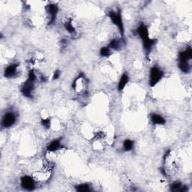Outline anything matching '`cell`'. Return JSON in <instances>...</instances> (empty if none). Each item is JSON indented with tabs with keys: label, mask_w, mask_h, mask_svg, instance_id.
<instances>
[{
	"label": "cell",
	"mask_w": 192,
	"mask_h": 192,
	"mask_svg": "<svg viewBox=\"0 0 192 192\" xmlns=\"http://www.w3.org/2000/svg\"><path fill=\"white\" fill-rule=\"evenodd\" d=\"M59 147H60V141L59 140H53V141L49 144V146H47V150L50 152H54L59 149Z\"/></svg>",
	"instance_id": "5bb4252c"
},
{
	"label": "cell",
	"mask_w": 192,
	"mask_h": 192,
	"mask_svg": "<svg viewBox=\"0 0 192 192\" xmlns=\"http://www.w3.org/2000/svg\"><path fill=\"white\" fill-rule=\"evenodd\" d=\"M100 54L102 56H108L110 55V49L107 47H102L100 50Z\"/></svg>",
	"instance_id": "ffe728a7"
},
{
	"label": "cell",
	"mask_w": 192,
	"mask_h": 192,
	"mask_svg": "<svg viewBox=\"0 0 192 192\" xmlns=\"http://www.w3.org/2000/svg\"><path fill=\"white\" fill-rule=\"evenodd\" d=\"M151 121L155 125H164L165 124V119L162 116H159L158 114H152L151 116Z\"/></svg>",
	"instance_id": "8fae6325"
},
{
	"label": "cell",
	"mask_w": 192,
	"mask_h": 192,
	"mask_svg": "<svg viewBox=\"0 0 192 192\" xmlns=\"http://www.w3.org/2000/svg\"><path fill=\"white\" fill-rule=\"evenodd\" d=\"M171 190L173 192H183L186 191V187L182 185L180 182H174L171 185Z\"/></svg>",
	"instance_id": "7c38bea8"
},
{
	"label": "cell",
	"mask_w": 192,
	"mask_h": 192,
	"mask_svg": "<svg viewBox=\"0 0 192 192\" xmlns=\"http://www.w3.org/2000/svg\"><path fill=\"white\" fill-rule=\"evenodd\" d=\"M109 17L110 18L111 21L113 22V24H115L118 27L119 30V32L121 33L122 38L124 37V24H123V21H122V16H121V13L120 12H110L109 13Z\"/></svg>",
	"instance_id": "6da1fadb"
},
{
	"label": "cell",
	"mask_w": 192,
	"mask_h": 192,
	"mask_svg": "<svg viewBox=\"0 0 192 192\" xmlns=\"http://www.w3.org/2000/svg\"><path fill=\"white\" fill-rule=\"evenodd\" d=\"M110 47L115 50H119L122 47L121 42L117 39H113L110 44Z\"/></svg>",
	"instance_id": "2e32d148"
},
{
	"label": "cell",
	"mask_w": 192,
	"mask_h": 192,
	"mask_svg": "<svg viewBox=\"0 0 192 192\" xmlns=\"http://www.w3.org/2000/svg\"><path fill=\"white\" fill-rule=\"evenodd\" d=\"M156 43V40L150 39V38H147L143 41V46L144 50H145L146 55H149V52L151 51L152 47L153 45Z\"/></svg>",
	"instance_id": "9c48e42d"
},
{
	"label": "cell",
	"mask_w": 192,
	"mask_h": 192,
	"mask_svg": "<svg viewBox=\"0 0 192 192\" xmlns=\"http://www.w3.org/2000/svg\"><path fill=\"white\" fill-rule=\"evenodd\" d=\"M34 82L30 81V80H27L26 83L23 84V87L21 89V92L23 95L27 98H32V91L34 89Z\"/></svg>",
	"instance_id": "277c9868"
},
{
	"label": "cell",
	"mask_w": 192,
	"mask_h": 192,
	"mask_svg": "<svg viewBox=\"0 0 192 192\" xmlns=\"http://www.w3.org/2000/svg\"><path fill=\"white\" fill-rule=\"evenodd\" d=\"M191 55L192 51L191 49L188 48L186 50L183 51V52L180 53V56H179V61L180 62H189L191 59Z\"/></svg>",
	"instance_id": "ba28073f"
},
{
	"label": "cell",
	"mask_w": 192,
	"mask_h": 192,
	"mask_svg": "<svg viewBox=\"0 0 192 192\" xmlns=\"http://www.w3.org/2000/svg\"><path fill=\"white\" fill-rule=\"evenodd\" d=\"M17 64H12V65H9L5 68L4 75L5 77L7 78H12L15 76L17 74Z\"/></svg>",
	"instance_id": "52a82bcc"
},
{
	"label": "cell",
	"mask_w": 192,
	"mask_h": 192,
	"mask_svg": "<svg viewBox=\"0 0 192 192\" xmlns=\"http://www.w3.org/2000/svg\"><path fill=\"white\" fill-rule=\"evenodd\" d=\"M16 122V116L14 113H7L3 116L2 121V125L4 128H9L14 125Z\"/></svg>",
	"instance_id": "3957f363"
},
{
	"label": "cell",
	"mask_w": 192,
	"mask_h": 192,
	"mask_svg": "<svg viewBox=\"0 0 192 192\" xmlns=\"http://www.w3.org/2000/svg\"><path fill=\"white\" fill-rule=\"evenodd\" d=\"M35 78H36V76H35V74L34 71L32 70L29 71L28 80H30V81H32V82H34L35 80Z\"/></svg>",
	"instance_id": "7402d4cb"
},
{
	"label": "cell",
	"mask_w": 192,
	"mask_h": 192,
	"mask_svg": "<svg viewBox=\"0 0 192 192\" xmlns=\"http://www.w3.org/2000/svg\"><path fill=\"white\" fill-rule=\"evenodd\" d=\"M129 76L127 75L126 74H122V76L121 77V78H120L119 80V83L118 85V89L119 91H122V89L125 88V87L126 86V84L128 83V82H129Z\"/></svg>",
	"instance_id": "4fadbf2b"
},
{
	"label": "cell",
	"mask_w": 192,
	"mask_h": 192,
	"mask_svg": "<svg viewBox=\"0 0 192 192\" xmlns=\"http://www.w3.org/2000/svg\"><path fill=\"white\" fill-rule=\"evenodd\" d=\"M65 27L69 33H73V32H75V29H74V27L73 26L72 23H71V21L66 22L65 24Z\"/></svg>",
	"instance_id": "d6986e66"
},
{
	"label": "cell",
	"mask_w": 192,
	"mask_h": 192,
	"mask_svg": "<svg viewBox=\"0 0 192 192\" xmlns=\"http://www.w3.org/2000/svg\"><path fill=\"white\" fill-rule=\"evenodd\" d=\"M41 124L44 128H46V129H49L50 126V120L49 119H42Z\"/></svg>",
	"instance_id": "44dd1931"
},
{
	"label": "cell",
	"mask_w": 192,
	"mask_h": 192,
	"mask_svg": "<svg viewBox=\"0 0 192 192\" xmlns=\"http://www.w3.org/2000/svg\"><path fill=\"white\" fill-rule=\"evenodd\" d=\"M138 32L142 41L149 38V30L144 24H141L139 26V28L138 29Z\"/></svg>",
	"instance_id": "30bf717a"
},
{
	"label": "cell",
	"mask_w": 192,
	"mask_h": 192,
	"mask_svg": "<svg viewBox=\"0 0 192 192\" xmlns=\"http://www.w3.org/2000/svg\"><path fill=\"white\" fill-rule=\"evenodd\" d=\"M60 74H61V73H60L59 71H56L54 72V76H53V79H54V80L58 79V78L60 77Z\"/></svg>",
	"instance_id": "603a6c76"
},
{
	"label": "cell",
	"mask_w": 192,
	"mask_h": 192,
	"mask_svg": "<svg viewBox=\"0 0 192 192\" xmlns=\"http://www.w3.org/2000/svg\"><path fill=\"white\" fill-rule=\"evenodd\" d=\"M123 147L125 151H130L134 147V142L131 140H125L123 143Z\"/></svg>",
	"instance_id": "e0dca14e"
},
{
	"label": "cell",
	"mask_w": 192,
	"mask_h": 192,
	"mask_svg": "<svg viewBox=\"0 0 192 192\" xmlns=\"http://www.w3.org/2000/svg\"><path fill=\"white\" fill-rule=\"evenodd\" d=\"M76 190L77 191L80 192H86V191H90V188L88 185L87 184H81L79 185L76 186Z\"/></svg>",
	"instance_id": "ac0fdd59"
},
{
	"label": "cell",
	"mask_w": 192,
	"mask_h": 192,
	"mask_svg": "<svg viewBox=\"0 0 192 192\" xmlns=\"http://www.w3.org/2000/svg\"><path fill=\"white\" fill-rule=\"evenodd\" d=\"M21 186L27 191H32L35 189V182L30 176H25L21 179Z\"/></svg>",
	"instance_id": "5b68a950"
},
{
	"label": "cell",
	"mask_w": 192,
	"mask_h": 192,
	"mask_svg": "<svg viewBox=\"0 0 192 192\" xmlns=\"http://www.w3.org/2000/svg\"><path fill=\"white\" fill-rule=\"evenodd\" d=\"M164 76V72L158 68V67L155 66L152 68L150 71V78H149V85L151 87H154L162 79Z\"/></svg>",
	"instance_id": "7a4b0ae2"
},
{
	"label": "cell",
	"mask_w": 192,
	"mask_h": 192,
	"mask_svg": "<svg viewBox=\"0 0 192 192\" xmlns=\"http://www.w3.org/2000/svg\"><path fill=\"white\" fill-rule=\"evenodd\" d=\"M46 10H47V13L50 14V17H51L50 23H54L55 19H56V15H57V14H58V11H59L58 6L56 5H54V4L48 5H47Z\"/></svg>",
	"instance_id": "8992f818"
},
{
	"label": "cell",
	"mask_w": 192,
	"mask_h": 192,
	"mask_svg": "<svg viewBox=\"0 0 192 192\" xmlns=\"http://www.w3.org/2000/svg\"><path fill=\"white\" fill-rule=\"evenodd\" d=\"M179 67H180V70L184 73H188L191 71V65L188 62H180Z\"/></svg>",
	"instance_id": "9a60e30c"
}]
</instances>
